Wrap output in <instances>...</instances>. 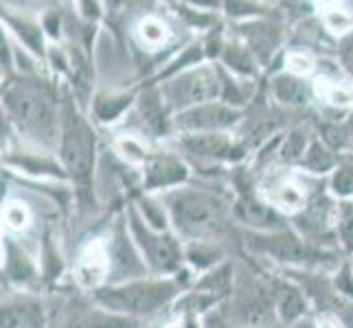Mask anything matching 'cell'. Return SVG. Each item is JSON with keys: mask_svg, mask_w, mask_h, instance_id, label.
<instances>
[{"mask_svg": "<svg viewBox=\"0 0 353 328\" xmlns=\"http://www.w3.org/2000/svg\"><path fill=\"white\" fill-rule=\"evenodd\" d=\"M3 328H44V309L31 298L9 300L3 305Z\"/></svg>", "mask_w": 353, "mask_h": 328, "instance_id": "12", "label": "cell"}, {"mask_svg": "<svg viewBox=\"0 0 353 328\" xmlns=\"http://www.w3.org/2000/svg\"><path fill=\"white\" fill-rule=\"evenodd\" d=\"M198 289L202 291V294H209V296H215V298L224 296L226 291L230 289V267L228 265H217L209 276H204V281L198 285Z\"/></svg>", "mask_w": 353, "mask_h": 328, "instance_id": "20", "label": "cell"}, {"mask_svg": "<svg viewBox=\"0 0 353 328\" xmlns=\"http://www.w3.org/2000/svg\"><path fill=\"white\" fill-rule=\"evenodd\" d=\"M7 272H9V278L24 283V281H29V278H31L33 265L18 248L7 245Z\"/></svg>", "mask_w": 353, "mask_h": 328, "instance_id": "22", "label": "cell"}, {"mask_svg": "<svg viewBox=\"0 0 353 328\" xmlns=\"http://www.w3.org/2000/svg\"><path fill=\"white\" fill-rule=\"evenodd\" d=\"M62 162L77 182H88L94 162V136L83 120L68 112L62 127Z\"/></svg>", "mask_w": 353, "mask_h": 328, "instance_id": "4", "label": "cell"}, {"mask_svg": "<svg viewBox=\"0 0 353 328\" xmlns=\"http://www.w3.org/2000/svg\"><path fill=\"white\" fill-rule=\"evenodd\" d=\"M347 133H349V138H351V142H353V123L349 125V129H347Z\"/></svg>", "mask_w": 353, "mask_h": 328, "instance_id": "30", "label": "cell"}, {"mask_svg": "<svg viewBox=\"0 0 353 328\" xmlns=\"http://www.w3.org/2000/svg\"><path fill=\"white\" fill-rule=\"evenodd\" d=\"M62 328H137V320L108 309H90L72 313Z\"/></svg>", "mask_w": 353, "mask_h": 328, "instance_id": "13", "label": "cell"}, {"mask_svg": "<svg viewBox=\"0 0 353 328\" xmlns=\"http://www.w3.org/2000/svg\"><path fill=\"white\" fill-rule=\"evenodd\" d=\"M270 201L274 208H281L288 212H299L305 208V193L294 182H279V184L270 190Z\"/></svg>", "mask_w": 353, "mask_h": 328, "instance_id": "16", "label": "cell"}, {"mask_svg": "<svg viewBox=\"0 0 353 328\" xmlns=\"http://www.w3.org/2000/svg\"><path fill=\"white\" fill-rule=\"evenodd\" d=\"M220 259H222V252L204 241L193 243L187 250V261L196 267V270H213V267H217V263H220Z\"/></svg>", "mask_w": 353, "mask_h": 328, "instance_id": "18", "label": "cell"}, {"mask_svg": "<svg viewBox=\"0 0 353 328\" xmlns=\"http://www.w3.org/2000/svg\"><path fill=\"white\" fill-rule=\"evenodd\" d=\"M307 153L305 149V136H303L301 131H294L290 133V138L285 140V144L281 147V157L288 162H296V160H303Z\"/></svg>", "mask_w": 353, "mask_h": 328, "instance_id": "24", "label": "cell"}, {"mask_svg": "<svg viewBox=\"0 0 353 328\" xmlns=\"http://www.w3.org/2000/svg\"><path fill=\"white\" fill-rule=\"evenodd\" d=\"M110 248L103 239H92L86 248L79 252L75 263V281L81 287L94 289L99 287L108 272H110Z\"/></svg>", "mask_w": 353, "mask_h": 328, "instance_id": "9", "label": "cell"}, {"mask_svg": "<svg viewBox=\"0 0 353 328\" xmlns=\"http://www.w3.org/2000/svg\"><path fill=\"white\" fill-rule=\"evenodd\" d=\"M143 35H145V40H150V42H161L165 38V29L158 22L150 20L143 24Z\"/></svg>", "mask_w": 353, "mask_h": 328, "instance_id": "28", "label": "cell"}, {"mask_svg": "<svg viewBox=\"0 0 353 328\" xmlns=\"http://www.w3.org/2000/svg\"><path fill=\"white\" fill-rule=\"evenodd\" d=\"M220 92V83H217V75L213 70H193L187 75L178 77L174 83L167 86V99L174 107L189 109L193 105H202Z\"/></svg>", "mask_w": 353, "mask_h": 328, "instance_id": "7", "label": "cell"}, {"mask_svg": "<svg viewBox=\"0 0 353 328\" xmlns=\"http://www.w3.org/2000/svg\"><path fill=\"white\" fill-rule=\"evenodd\" d=\"M274 305L270 302V296L263 289H254L252 294L241 296L237 302V322L243 328H263L265 324H270Z\"/></svg>", "mask_w": 353, "mask_h": 328, "instance_id": "11", "label": "cell"}, {"mask_svg": "<svg viewBox=\"0 0 353 328\" xmlns=\"http://www.w3.org/2000/svg\"><path fill=\"white\" fill-rule=\"evenodd\" d=\"M185 147L200 157H222L230 153V142L222 133L215 131H204V133H193V136L185 138Z\"/></svg>", "mask_w": 353, "mask_h": 328, "instance_id": "15", "label": "cell"}, {"mask_svg": "<svg viewBox=\"0 0 353 328\" xmlns=\"http://www.w3.org/2000/svg\"><path fill=\"white\" fill-rule=\"evenodd\" d=\"M176 294L178 285L172 281H137L97 291V302L125 318H143L167 307Z\"/></svg>", "mask_w": 353, "mask_h": 328, "instance_id": "2", "label": "cell"}, {"mask_svg": "<svg viewBox=\"0 0 353 328\" xmlns=\"http://www.w3.org/2000/svg\"><path fill=\"white\" fill-rule=\"evenodd\" d=\"M303 164H305L314 173H325V171H330V168L334 166V157H332L330 151L323 147V144L314 142L312 147L307 149L305 157H303Z\"/></svg>", "mask_w": 353, "mask_h": 328, "instance_id": "23", "label": "cell"}, {"mask_svg": "<svg viewBox=\"0 0 353 328\" xmlns=\"http://www.w3.org/2000/svg\"><path fill=\"white\" fill-rule=\"evenodd\" d=\"M187 177V168L182 162H178L176 157H156L148 168V186L150 188H167L176 186L182 179Z\"/></svg>", "mask_w": 353, "mask_h": 328, "instance_id": "14", "label": "cell"}, {"mask_svg": "<svg viewBox=\"0 0 353 328\" xmlns=\"http://www.w3.org/2000/svg\"><path fill=\"white\" fill-rule=\"evenodd\" d=\"M248 248L252 252L265 254V256L288 265H303L319 259V254L312 252L296 234L288 232V230H279V232H254L252 237H248Z\"/></svg>", "mask_w": 353, "mask_h": 328, "instance_id": "6", "label": "cell"}, {"mask_svg": "<svg viewBox=\"0 0 353 328\" xmlns=\"http://www.w3.org/2000/svg\"><path fill=\"white\" fill-rule=\"evenodd\" d=\"M276 309L281 313L283 320L292 322L303 315V311H305V302H303L296 289L281 287V289H276Z\"/></svg>", "mask_w": 353, "mask_h": 328, "instance_id": "17", "label": "cell"}, {"mask_svg": "<svg viewBox=\"0 0 353 328\" xmlns=\"http://www.w3.org/2000/svg\"><path fill=\"white\" fill-rule=\"evenodd\" d=\"M125 103H128L125 99H110V101L99 99L97 101V114L103 120H112L117 114H121V109L125 107Z\"/></svg>", "mask_w": 353, "mask_h": 328, "instance_id": "26", "label": "cell"}, {"mask_svg": "<svg viewBox=\"0 0 353 328\" xmlns=\"http://www.w3.org/2000/svg\"><path fill=\"white\" fill-rule=\"evenodd\" d=\"M165 208L182 234L193 239H204L222 228L224 206L209 193L178 188L165 197Z\"/></svg>", "mask_w": 353, "mask_h": 328, "instance_id": "1", "label": "cell"}, {"mask_svg": "<svg viewBox=\"0 0 353 328\" xmlns=\"http://www.w3.org/2000/svg\"><path fill=\"white\" fill-rule=\"evenodd\" d=\"M3 223L9 232H22L31 223V212L27 208V204H22L18 199H11L5 204L3 208Z\"/></svg>", "mask_w": 353, "mask_h": 328, "instance_id": "19", "label": "cell"}, {"mask_svg": "<svg viewBox=\"0 0 353 328\" xmlns=\"http://www.w3.org/2000/svg\"><path fill=\"white\" fill-rule=\"evenodd\" d=\"M338 217V228H340V237L351 248L353 245V204L345 201L340 204V208L336 210Z\"/></svg>", "mask_w": 353, "mask_h": 328, "instance_id": "25", "label": "cell"}, {"mask_svg": "<svg viewBox=\"0 0 353 328\" xmlns=\"http://www.w3.org/2000/svg\"><path fill=\"white\" fill-rule=\"evenodd\" d=\"M336 287L343 291L345 296H351L353 298V274L349 267H345L343 272H340V276L336 278Z\"/></svg>", "mask_w": 353, "mask_h": 328, "instance_id": "29", "label": "cell"}, {"mask_svg": "<svg viewBox=\"0 0 353 328\" xmlns=\"http://www.w3.org/2000/svg\"><path fill=\"white\" fill-rule=\"evenodd\" d=\"M5 103L9 114L14 116L16 125L29 133L31 138L42 142H53L57 118L51 99L38 88L27 86V83H16L5 94Z\"/></svg>", "mask_w": 353, "mask_h": 328, "instance_id": "3", "label": "cell"}, {"mask_svg": "<svg viewBox=\"0 0 353 328\" xmlns=\"http://www.w3.org/2000/svg\"><path fill=\"white\" fill-rule=\"evenodd\" d=\"M235 217L243 226L252 228L254 232H279V230H283V217L279 215L274 206L254 197H241L235 204Z\"/></svg>", "mask_w": 353, "mask_h": 328, "instance_id": "10", "label": "cell"}, {"mask_svg": "<svg viewBox=\"0 0 353 328\" xmlns=\"http://www.w3.org/2000/svg\"><path fill=\"white\" fill-rule=\"evenodd\" d=\"M130 228H132L134 241H137L145 261H148V265L154 272L167 274V272H174L180 265L182 254H180L178 243L172 237L163 234L161 230H154L152 226H145L143 219L137 212L130 215Z\"/></svg>", "mask_w": 353, "mask_h": 328, "instance_id": "5", "label": "cell"}, {"mask_svg": "<svg viewBox=\"0 0 353 328\" xmlns=\"http://www.w3.org/2000/svg\"><path fill=\"white\" fill-rule=\"evenodd\" d=\"M334 190L338 195H353V168H340L334 177Z\"/></svg>", "mask_w": 353, "mask_h": 328, "instance_id": "27", "label": "cell"}, {"mask_svg": "<svg viewBox=\"0 0 353 328\" xmlns=\"http://www.w3.org/2000/svg\"><path fill=\"white\" fill-rule=\"evenodd\" d=\"M239 118L235 109H230L220 103H202V105H193L189 109H182L176 118V125L185 131H217L224 129L228 125H233Z\"/></svg>", "mask_w": 353, "mask_h": 328, "instance_id": "8", "label": "cell"}, {"mask_svg": "<svg viewBox=\"0 0 353 328\" xmlns=\"http://www.w3.org/2000/svg\"><path fill=\"white\" fill-rule=\"evenodd\" d=\"M274 94L279 101H283L288 105L305 103V88H303L301 81L292 79V77H279L274 81Z\"/></svg>", "mask_w": 353, "mask_h": 328, "instance_id": "21", "label": "cell"}]
</instances>
